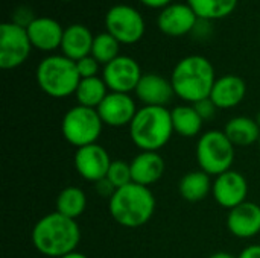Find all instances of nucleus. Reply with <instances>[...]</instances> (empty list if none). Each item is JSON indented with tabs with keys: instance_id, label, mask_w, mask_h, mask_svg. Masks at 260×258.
I'll list each match as a JSON object with an SVG mask.
<instances>
[{
	"instance_id": "20",
	"label": "nucleus",
	"mask_w": 260,
	"mask_h": 258,
	"mask_svg": "<svg viewBox=\"0 0 260 258\" xmlns=\"http://www.w3.org/2000/svg\"><path fill=\"white\" fill-rule=\"evenodd\" d=\"M94 36L91 35L90 29L84 24H72L64 29L61 50L62 55L72 61H79L88 55H91Z\"/></svg>"
},
{
	"instance_id": "16",
	"label": "nucleus",
	"mask_w": 260,
	"mask_h": 258,
	"mask_svg": "<svg viewBox=\"0 0 260 258\" xmlns=\"http://www.w3.org/2000/svg\"><path fill=\"white\" fill-rule=\"evenodd\" d=\"M229 231L239 239H251L260 233V205L245 201L229 211Z\"/></svg>"
},
{
	"instance_id": "32",
	"label": "nucleus",
	"mask_w": 260,
	"mask_h": 258,
	"mask_svg": "<svg viewBox=\"0 0 260 258\" xmlns=\"http://www.w3.org/2000/svg\"><path fill=\"white\" fill-rule=\"evenodd\" d=\"M212 32V24H210V20H204V18H198L192 33L197 36V38H207Z\"/></svg>"
},
{
	"instance_id": "28",
	"label": "nucleus",
	"mask_w": 260,
	"mask_h": 258,
	"mask_svg": "<svg viewBox=\"0 0 260 258\" xmlns=\"http://www.w3.org/2000/svg\"><path fill=\"white\" fill-rule=\"evenodd\" d=\"M107 179L114 186L116 190L128 186L133 182V175H131V166L126 161L122 160H114L111 161V166L107 173Z\"/></svg>"
},
{
	"instance_id": "33",
	"label": "nucleus",
	"mask_w": 260,
	"mask_h": 258,
	"mask_svg": "<svg viewBox=\"0 0 260 258\" xmlns=\"http://www.w3.org/2000/svg\"><path fill=\"white\" fill-rule=\"evenodd\" d=\"M94 189H96V192H98L102 198H108V199L116 193L114 186H113L107 178H104V179H101V181L94 182Z\"/></svg>"
},
{
	"instance_id": "29",
	"label": "nucleus",
	"mask_w": 260,
	"mask_h": 258,
	"mask_svg": "<svg viewBox=\"0 0 260 258\" xmlns=\"http://www.w3.org/2000/svg\"><path fill=\"white\" fill-rule=\"evenodd\" d=\"M76 68H78L81 79L94 78V76H98V71H99V62L91 55H88V56L76 61Z\"/></svg>"
},
{
	"instance_id": "15",
	"label": "nucleus",
	"mask_w": 260,
	"mask_h": 258,
	"mask_svg": "<svg viewBox=\"0 0 260 258\" xmlns=\"http://www.w3.org/2000/svg\"><path fill=\"white\" fill-rule=\"evenodd\" d=\"M137 99L143 103V106H165L175 96L172 82L160 75L148 73L143 75L137 88Z\"/></svg>"
},
{
	"instance_id": "7",
	"label": "nucleus",
	"mask_w": 260,
	"mask_h": 258,
	"mask_svg": "<svg viewBox=\"0 0 260 258\" xmlns=\"http://www.w3.org/2000/svg\"><path fill=\"white\" fill-rule=\"evenodd\" d=\"M104 123L98 114V109L76 105L70 108L61 122V132L67 143L76 149L94 144L101 137Z\"/></svg>"
},
{
	"instance_id": "31",
	"label": "nucleus",
	"mask_w": 260,
	"mask_h": 258,
	"mask_svg": "<svg viewBox=\"0 0 260 258\" xmlns=\"http://www.w3.org/2000/svg\"><path fill=\"white\" fill-rule=\"evenodd\" d=\"M37 17H34V12L29 6H18L14 14H12V23L21 26V27H29L30 23L35 20Z\"/></svg>"
},
{
	"instance_id": "12",
	"label": "nucleus",
	"mask_w": 260,
	"mask_h": 258,
	"mask_svg": "<svg viewBox=\"0 0 260 258\" xmlns=\"http://www.w3.org/2000/svg\"><path fill=\"white\" fill-rule=\"evenodd\" d=\"M212 195L221 207L230 211L247 201L248 182L242 173L236 170H229L215 178Z\"/></svg>"
},
{
	"instance_id": "2",
	"label": "nucleus",
	"mask_w": 260,
	"mask_h": 258,
	"mask_svg": "<svg viewBox=\"0 0 260 258\" xmlns=\"http://www.w3.org/2000/svg\"><path fill=\"white\" fill-rule=\"evenodd\" d=\"M171 82L175 96L193 105L198 100L210 97L212 88L216 82L215 68L207 58L190 55L175 65Z\"/></svg>"
},
{
	"instance_id": "25",
	"label": "nucleus",
	"mask_w": 260,
	"mask_h": 258,
	"mask_svg": "<svg viewBox=\"0 0 260 258\" xmlns=\"http://www.w3.org/2000/svg\"><path fill=\"white\" fill-rule=\"evenodd\" d=\"M85 207H87V198L79 187H73V186L66 187L56 196L55 211L61 213L66 217L76 220V217H79L85 211Z\"/></svg>"
},
{
	"instance_id": "18",
	"label": "nucleus",
	"mask_w": 260,
	"mask_h": 258,
	"mask_svg": "<svg viewBox=\"0 0 260 258\" xmlns=\"http://www.w3.org/2000/svg\"><path fill=\"white\" fill-rule=\"evenodd\" d=\"M129 166L133 182L143 187H151L157 184L165 175L166 169L165 160L158 152H140L133 158Z\"/></svg>"
},
{
	"instance_id": "22",
	"label": "nucleus",
	"mask_w": 260,
	"mask_h": 258,
	"mask_svg": "<svg viewBox=\"0 0 260 258\" xmlns=\"http://www.w3.org/2000/svg\"><path fill=\"white\" fill-rule=\"evenodd\" d=\"M213 182L210 181V175L203 170H195L186 173L178 184V192L183 199L189 202H200L209 193H212Z\"/></svg>"
},
{
	"instance_id": "39",
	"label": "nucleus",
	"mask_w": 260,
	"mask_h": 258,
	"mask_svg": "<svg viewBox=\"0 0 260 258\" xmlns=\"http://www.w3.org/2000/svg\"><path fill=\"white\" fill-rule=\"evenodd\" d=\"M257 144H259V149H260V138H259V143H257Z\"/></svg>"
},
{
	"instance_id": "5",
	"label": "nucleus",
	"mask_w": 260,
	"mask_h": 258,
	"mask_svg": "<svg viewBox=\"0 0 260 258\" xmlns=\"http://www.w3.org/2000/svg\"><path fill=\"white\" fill-rule=\"evenodd\" d=\"M37 82L47 96L61 99L76 93L81 76L75 61L64 55H53L44 58L38 64Z\"/></svg>"
},
{
	"instance_id": "26",
	"label": "nucleus",
	"mask_w": 260,
	"mask_h": 258,
	"mask_svg": "<svg viewBox=\"0 0 260 258\" xmlns=\"http://www.w3.org/2000/svg\"><path fill=\"white\" fill-rule=\"evenodd\" d=\"M187 5L198 18L216 20L230 15L236 8L238 0H187Z\"/></svg>"
},
{
	"instance_id": "6",
	"label": "nucleus",
	"mask_w": 260,
	"mask_h": 258,
	"mask_svg": "<svg viewBox=\"0 0 260 258\" xmlns=\"http://www.w3.org/2000/svg\"><path fill=\"white\" fill-rule=\"evenodd\" d=\"M197 160L203 172L210 176H219L232 170L235 163V146L224 131H207L198 140Z\"/></svg>"
},
{
	"instance_id": "27",
	"label": "nucleus",
	"mask_w": 260,
	"mask_h": 258,
	"mask_svg": "<svg viewBox=\"0 0 260 258\" xmlns=\"http://www.w3.org/2000/svg\"><path fill=\"white\" fill-rule=\"evenodd\" d=\"M119 49H120V43L108 32L99 33L98 36H94L93 41V47H91V56L99 62L107 65L108 62H111L113 59H116L119 56Z\"/></svg>"
},
{
	"instance_id": "14",
	"label": "nucleus",
	"mask_w": 260,
	"mask_h": 258,
	"mask_svg": "<svg viewBox=\"0 0 260 258\" xmlns=\"http://www.w3.org/2000/svg\"><path fill=\"white\" fill-rule=\"evenodd\" d=\"M198 21L197 14L189 5L174 3L166 6L157 20L160 30L169 36H183L190 33Z\"/></svg>"
},
{
	"instance_id": "35",
	"label": "nucleus",
	"mask_w": 260,
	"mask_h": 258,
	"mask_svg": "<svg viewBox=\"0 0 260 258\" xmlns=\"http://www.w3.org/2000/svg\"><path fill=\"white\" fill-rule=\"evenodd\" d=\"M143 5H146V6H149V8H166V6H169L171 5V2L172 0H140Z\"/></svg>"
},
{
	"instance_id": "30",
	"label": "nucleus",
	"mask_w": 260,
	"mask_h": 258,
	"mask_svg": "<svg viewBox=\"0 0 260 258\" xmlns=\"http://www.w3.org/2000/svg\"><path fill=\"white\" fill-rule=\"evenodd\" d=\"M193 108L197 109V113L200 114V117H201L204 122H206V120H212V119L216 116V111L219 109L210 97L195 102V103H193Z\"/></svg>"
},
{
	"instance_id": "1",
	"label": "nucleus",
	"mask_w": 260,
	"mask_h": 258,
	"mask_svg": "<svg viewBox=\"0 0 260 258\" xmlns=\"http://www.w3.org/2000/svg\"><path fill=\"white\" fill-rule=\"evenodd\" d=\"M81 242V228L75 219L58 211L43 216L32 230L34 248L52 258H61L76 251Z\"/></svg>"
},
{
	"instance_id": "21",
	"label": "nucleus",
	"mask_w": 260,
	"mask_h": 258,
	"mask_svg": "<svg viewBox=\"0 0 260 258\" xmlns=\"http://www.w3.org/2000/svg\"><path fill=\"white\" fill-rule=\"evenodd\" d=\"M224 134L236 148H248L254 143H259L260 128L256 119L239 116L227 122Z\"/></svg>"
},
{
	"instance_id": "37",
	"label": "nucleus",
	"mask_w": 260,
	"mask_h": 258,
	"mask_svg": "<svg viewBox=\"0 0 260 258\" xmlns=\"http://www.w3.org/2000/svg\"><path fill=\"white\" fill-rule=\"evenodd\" d=\"M61 258H88L87 255H84V254H81V252H78V251H75V252H72V254H67V255H64V257Z\"/></svg>"
},
{
	"instance_id": "36",
	"label": "nucleus",
	"mask_w": 260,
	"mask_h": 258,
	"mask_svg": "<svg viewBox=\"0 0 260 258\" xmlns=\"http://www.w3.org/2000/svg\"><path fill=\"white\" fill-rule=\"evenodd\" d=\"M209 258H236L235 255H232V254H229V252H215V254H212Z\"/></svg>"
},
{
	"instance_id": "8",
	"label": "nucleus",
	"mask_w": 260,
	"mask_h": 258,
	"mask_svg": "<svg viewBox=\"0 0 260 258\" xmlns=\"http://www.w3.org/2000/svg\"><path fill=\"white\" fill-rule=\"evenodd\" d=\"M107 32L122 44H134L145 33V20L142 14L128 5H116L105 15Z\"/></svg>"
},
{
	"instance_id": "38",
	"label": "nucleus",
	"mask_w": 260,
	"mask_h": 258,
	"mask_svg": "<svg viewBox=\"0 0 260 258\" xmlns=\"http://www.w3.org/2000/svg\"><path fill=\"white\" fill-rule=\"evenodd\" d=\"M256 122H257V125H259V128H260V111H259V114L256 116Z\"/></svg>"
},
{
	"instance_id": "13",
	"label": "nucleus",
	"mask_w": 260,
	"mask_h": 258,
	"mask_svg": "<svg viewBox=\"0 0 260 258\" xmlns=\"http://www.w3.org/2000/svg\"><path fill=\"white\" fill-rule=\"evenodd\" d=\"M137 111L136 102L129 94L114 91H110L104 102L98 106V114L102 123L111 128L129 126Z\"/></svg>"
},
{
	"instance_id": "9",
	"label": "nucleus",
	"mask_w": 260,
	"mask_h": 258,
	"mask_svg": "<svg viewBox=\"0 0 260 258\" xmlns=\"http://www.w3.org/2000/svg\"><path fill=\"white\" fill-rule=\"evenodd\" d=\"M32 49L27 29L15 23H3L0 26V67L5 70L21 65Z\"/></svg>"
},
{
	"instance_id": "24",
	"label": "nucleus",
	"mask_w": 260,
	"mask_h": 258,
	"mask_svg": "<svg viewBox=\"0 0 260 258\" xmlns=\"http://www.w3.org/2000/svg\"><path fill=\"white\" fill-rule=\"evenodd\" d=\"M75 96H76L78 105L98 109V106L108 96V87L104 82V79H101L98 76L81 79Z\"/></svg>"
},
{
	"instance_id": "4",
	"label": "nucleus",
	"mask_w": 260,
	"mask_h": 258,
	"mask_svg": "<svg viewBox=\"0 0 260 258\" xmlns=\"http://www.w3.org/2000/svg\"><path fill=\"white\" fill-rule=\"evenodd\" d=\"M128 128L133 143L142 152H158L174 134L171 111L165 106H142Z\"/></svg>"
},
{
	"instance_id": "11",
	"label": "nucleus",
	"mask_w": 260,
	"mask_h": 258,
	"mask_svg": "<svg viewBox=\"0 0 260 258\" xmlns=\"http://www.w3.org/2000/svg\"><path fill=\"white\" fill-rule=\"evenodd\" d=\"M73 163L78 175L82 179L98 182L107 178L108 169L111 166V158L101 144L94 143L76 149Z\"/></svg>"
},
{
	"instance_id": "10",
	"label": "nucleus",
	"mask_w": 260,
	"mask_h": 258,
	"mask_svg": "<svg viewBox=\"0 0 260 258\" xmlns=\"http://www.w3.org/2000/svg\"><path fill=\"white\" fill-rule=\"evenodd\" d=\"M142 76L139 62L126 55H119L116 59L108 62L102 73V79L110 91L125 94L136 91Z\"/></svg>"
},
{
	"instance_id": "19",
	"label": "nucleus",
	"mask_w": 260,
	"mask_h": 258,
	"mask_svg": "<svg viewBox=\"0 0 260 258\" xmlns=\"http://www.w3.org/2000/svg\"><path fill=\"white\" fill-rule=\"evenodd\" d=\"M247 94V84L241 76L225 75L216 79L210 99L219 109H230L238 106Z\"/></svg>"
},
{
	"instance_id": "17",
	"label": "nucleus",
	"mask_w": 260,
	"mask_h": 258,
	"mask_svg": "<svg viewBox=\"0 0 260 258\" xmlns=\"http://www.w3.org/2000/svg\"><path fill=\"white\" fill-rule=\"evenodd\" d=\"M27 35L32 47H37L43 52H50L61 47L64 29L50 17H37L27 27Z\"/></svg>"
},
{
	"instance_id": "34",
	"label": "nucleus",
	"mask_w": 260,
	"mask_h": 258,
	"mask_svg": "<svg viewBox=\"0 0 260 258\" xmlns=\"http://www.w3.org/2000/svg\"><path fill=\"white\" fill-rule=\"evenodd\" d=\"M238 258H260V245H251L245 248Z\"/></svg>"
},
{
	"instance_id": "40",
	"label": "nucleus",
	"mask_w": 260,
	"mask_h": 258,
	"mask_svg": "<svg viewBox=\"0 0 260 258\" xmlns=\"http://www.w3.org/2000/svg\"><path fill=\"white\" fill-rule=\"evenodd\" d=\"M64 2H69V0H64Z\"/></svg>"
},
{
	"instance_id": "23",
	"label": "nucleus",
	"mask_w": 260,
	"mask_h": 258,
	"mask_svg": "<svg viewBox=\"0 0 260 258\" xmlns=\"http://www.w3.org/2000/svg\"><path fill=\"white\" fill-rule=\"evenodd\" d=\"M172 117V125H174V132L192 138L198 135L203 129L204 120L200 117L193 105H178L171 111Z\"/></svg>"
},
{
	"instance_id": "3",
	"label": "nucleus",
	"mask_w": 260,
	"mask_h": 258,
	"mask_svg": "<svg viewBox=\"0 0 260 258\" xmlns=\"http://www.w3.org/2000/svg\"><path fill=\"white\" fill-rule=\"evenodd\" d=\"M111 217L125 228H139L151 220L155 211V198L149 187L128 184L108 199Z\"/></svg>"
}]
</instances>
